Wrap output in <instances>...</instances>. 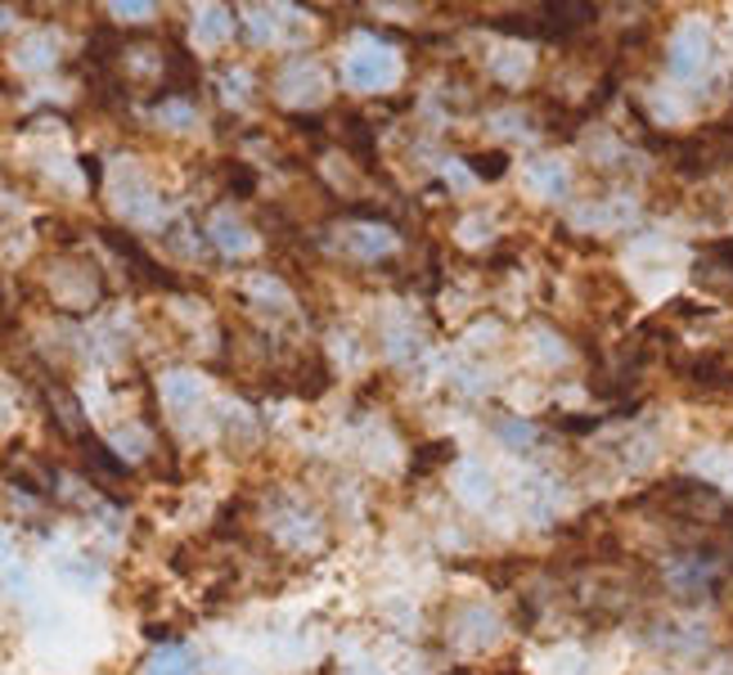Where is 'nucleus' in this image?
Segmentation results:
<instances>
[{
  "instance_id": "f257e3e1",
  "label": "nucleus",
  "mask_w": 733,
  "mask_h": 675,
  "mask_svg": "<svg viewBox=\"0 0 733 675\" xmlns=\"http://www.w3.org/2000/svg\"><path fill=\"white\" fill-rule=\"evenodd\" d=\"M640 505H648L653 513H666L675 522H715V527H724V518H729L724 496L702 477H666V482H657V487H648L640 496Z\"/></svg>"
},
{
  "instance_id": "f03ea898",
  "label": "nucleus",
  "mask_w": 733,
  "mask_h": 675,
  "mask_svg": "<svg viewBox=\"0 0 733 675\" xmlns=\"http://www.w3.org/2000/svg\"><path fill=\"white\" fill-rule=\"evenodd\" d=\"M100 239H104V244H109V248L126 262V270H131L140 284H149V288H167V294H180V288H185V279H180L171 266L154 262L149 253H144L140 239H131L122 225H100Z\"/></svg>"
},
{
  "instance_id": "7ed1b4c3",
  "label": "nucleus",
  "mask_w": 733,
  "mask_h": 675,
  "mask_svg": "<svg viewBox=\"0 0 733 675\" xmlns=\"http://www.w3.org/2000/svg\"><path fill=\"white\" fill-rule=\"evenodd\" d=\"M77 442V460H81V473H86V482H90V487L95 491H100V496H109V500H118L122 505V482L131 477L126 473V464L100 442V438H86V432H81V438H73Z\"/></svg>"
},
{
  "instance_id": "20e7f679",
  "label": "nucleus",
  "mask_w": 733,
  "mask_h": 675,
  "mask_svg": "<svg viewBox=\"0 0 733 675\" xmlns=\"http://www.w3.org/2000/svg\"><path fill=\"white\" fill-rule=\"evenodd\" d=\"M707 55H711V41H707V27H698V23H689L670 41V68L679 77H693L707 64Z\"/></svg>"
},
{
  "instance_id": "39448f33",
  "label": "nucleus",
  "mask_w": 733,
  "mask_h": 675,
  "mask_svg": "<svg viewBox=\"0 0 733 675\" xmlns=\"http://www.w3.org/2000/svg\"><path fill=\"white\" fill-rule=\"evenodd\" d=\"M342 140H347V154L369 171V176H378V140H374V122L365 118V113H356V109H347V118H342Z\"/></svg>"
},
{
  "instance_id": "423d86ee",
  "label": "nucleus",
  "mask_w": 733,
  "mask_h": 675,
  "mask_svg": "<svg viewBox=\"0 0 733 675\" xmlns=\"http://www.w3.org/2000/svg\"><path fill=\"white\" fill-rule=\"evenodd\" d=\"M382 77H387V64H382L378 51H356V55L347 59V81H352V86L369 90V86H382Z\"/></svg>"
},
{
  "instance_id": "0eeeda50",
  "label": "nucleus",
  "mask_w": 733,
  "mask_h": 675,
  "mask_svg": "<svg viewBox=\"0 0 733 675\" xmlns=\"http://www.w3.org/2000/svg\"><path fill=\"white\" fill-rule=\"evenodd\" d=\"M221 180L230 199H253L257 195V171L243 158H221Z\"/></svg>"
},
{
  "instance_id": "6e6552de",
  "label": "nucleus",
  "mask_w": 733,
  "mask_h": 675,
  "mask_svg": "<svg viewBox=\"0 0 733 675\" xmlns=\"http://www.w3.org/2000/svg\"><path fill=\"white\" fill-rule=\"evenodd\" d=\"M459 451H455V442L451 438H436V442H423L419 451H414V477H427V473H436L442 464H451Z\"/></svg>"
},
{
  "instance_id": "1a4fd4ad",
  "label": "nucleus",
  "mask_w": 733,
  "mask_h": 675,
  "mask_svg": "<svg viewBox=\"0 0 733 675\" xmlns=\"http://www.w3.org/2000/svg\"><path fill=\"white\" fill-rule=\"evenodd\" d=\"M149 675H199V662H193L185 649H158L149 657Z\"/></svg>"
},
{
  "instance_id": "9d476101",
  "label": "nucleus",
  "mask_w": 733,
  "mask_h": 675,
  "mask_svg": "<svg viewBox=\"0 0 733 675\" xmlns=\"http://www.w3.org/2000/svg\"><path fill=\"white\" fill-rule=\"evenodd\" d=\"M464 163L481 176V180H496V176H504V167H509V154L504 150H496V154H464Z\"/></svg>"
},
{
  "instance_id": "9b49d317",
  "label": "nucleus",
  "mask_w": 733,
  "mask_h": 675,
  "mask_svg": "<svg viewBox=\"0 0 733 675\" xmlns=\"http://www.w3.org/2000/svg\"><path fill=\"white\" fill-rule=\"evenodd\" d=\"M531 176L541 180L545 195H563V189H567V171H563V163H531Z\"/></svg>"
},
{
  "instance_id": "f8f14e48",
  "label": "nucleus",
  "mask_w": 733,
  "mask_h": 675,
  "mask_svg": "<svg viewBox=\"0 0 733 675\" xmlns=\"http://www.w3.org/2000/svg\"><path fill=\"white\" fill-rule=\"evenodd\" d=\"M496 428L504 432V438H500L504 446H513V451H526V446H531V428H526L522 419H496Z\"/></svg>"
},
{
  "instance_id": "ddd939ff",
  "label": "nucleus",
  "mask_w": 733,
  "mask_h": 675,
  "mask_svg": "<svg viewBox=\"0 0 733 675\" xmlns=\"http://www.w3.org/2000/svg\"><path fill=\"white\" fill-rule=\"evenodd\" d=\"M81 167H86V176H90V189H95V195H100V176H104V167H100V158H81Z\"/></svg>"
}]
</instances>
